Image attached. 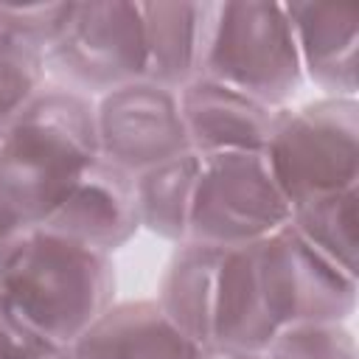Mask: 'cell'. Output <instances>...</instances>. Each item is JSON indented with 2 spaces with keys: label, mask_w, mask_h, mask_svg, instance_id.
<instances>
[{
  "label": "cell",
  "mask_w": 359,
  "mask_h": 359,
  "mask_svg": "<svg viewBox=\"0 0 359 359\" xmlns=\"http://www.w3.org/2000/svg\"><path fill=\"white\" fill-rule=\"evenodd\" d=\"M95 160V101L42 87L0 126V205L28 227L45 224Z\"/></svg>",
  "instance_id": "cell-1"
},
{
  "label": "cell",
  "mask_w": 359,
  "mask_h": 359,
  "mask_svg": "<svg viewBox=\"0 0 359 359\" xmlns=\"http://www.w3.org/2000/svg\"><path fill=\"white\" fill-rule=\"evenodd\" d=\"M0 292L59 353L115 303L112 255L50 227H28L0 266Z\"/></svg>",
  "instance_id": "cell-2"
},
{
  "label": "cell",
  "mask_w": 359,
  "mask_h": 359,
  "mask_svg": "<svg viewBox=\"0 0 359 359\" xmlns=\"http://www.w3.org/2000/svg\"><path fill=\"white\" fill-rule=\"evenodd\" d=\"M264 107L283 109L303 81V67L283 3H213L202 73Z\"/></svg>",
  "instance_id": "cell-3"
},
{
  "label": "cell",
  "mask_w": 359,
  "mask_h": 359,
  "mask_svg": "<svg viewBox=\"0 0 359 359\" xmlns=\"http://www.w3.org/2000/svg\"><path fill=\"white\" fill-rule=\"evenodd\" d=\"M289 208L359 182V104L323 95L297 109H278L264 149Z\"/></svg>",
  "instance_id": "cell-4"
},
{
  "label": "cell",
  "mask_w": 359,
  "mask_h": 359,
  "mask_svg": "<svg viewBox=\"0 0 359 359\" xmlns=\"http://www.w3.org/2000/svg\"><path fill=\"white\" fill-rule=\"evenodd\" d=\"M289 213L264 151L205 154L199 157L185 241L219 250L258 244L289 224Z\"/></svg>",
  "instance_id": "cell-5"
},
{
  "label": "cell",
  "mask_w": 359,
  "mask_h": 359,
  "mask_svg": "<svg viewBox=\"0 0 359 359\" xmlns=\"http://www.w3.org/2000/svg\"><path fill=\"white\" fill-rule=\"evenodd\" d=\"M45 73L79 95H104L146 76L140 3H73L67 25L45 53Z\"/></svg>",
  "instance_id": "cell-6"
},
{
  "label": "cell",
  "mask_w": 359,
  "mask_h": 359,
  "mask_svg": "<svg viewBox=\"0 0 359 359\" xmlns=\"http://www.w3.org/2000/svg\"><path fill=\"white\" fill-rule=\"evenodd\" d=\"M258 278L275 328L300 323H345L356 311V275H348L292 224L255 244Z\"/></svg>",
  "instance_id": "cell-7"
},
{
  "label": "cell",
  "mask_w": 359,
  "mask_h": 359,
  "mask_svg": "<svg viewBox=\"0 0 359 359\" xmlns=\"http://www.w3.org/2000/svg\"><path fill=\"white\" fill-rule=\"evenodd\" d=\"M95 135L98 157L132 177L191 151L177 90L149 79L98 95Z\"/></svg>",
  "instance_id": "cell-8"
},
{
  "label": "cell",
  "mask_w": 359,
  "mask_h": 359,
  "mask_svg": "<svg viewBox=\"0 0 359 359\" xmlns=\"http://www.w3.org/2000/svg\"><path fill=\"white\" fill-rule=\"evenodd\" d=\"M182 126L194 154L224 151H264L278 118V109L213 81L208 76L191 79L177 90Z\"/></svg>",
  "instance_id": "cell-9"
},
{
  "label": "cell",
  "mask_w": 359,
  "mask_h": 359,
  "mask_svg": "<svg viewBox=\"0 0 359 359\" xmlns=\"http://www.w3.org/2000/svg\"><path fill=\"white\" fill-rule=\"evenodd\" d=\"M42 227L112 255L140 230L135 177L98 157Z\"/></svg>",
  "instance_id": "cell-10"
},
{
  "label": "cell",
  "mask_w": 359,
  "mask_h": 359,
  "mask_svg": "<svg viewBox=\"0 0 359 359\" xmlns=\"http://www.w3.org/2000/svg\"><path fill=\"white\" fill-rule=\"evenodd\" d=\"M62 359H202V345L188 339L154 300L112 303Z\"/></svg>",
  "instance_id": "cell-11"
},
{
  "label": "cell",
  "mask_w": 359,
  "mask_h": 359,
  "mask_svg": "<svg viewBox=\"0 0 359 359\" xmlns=\"http://www.w3.org/2000/svg\"><path fill=\"white\" fill-rule=\"evenodd\" d=\"M303 76L325 95L356 98L359 11L334 3H283Z\"/></svg>",
  "instance_id": "cell-12"
},
{
  "label": "cell",
  "mask_w": 359,
  "mask_h": 359,
  "mask_svg": "<svg viewBox=\"0 0 359 359\" xmlns=\"http://www.w3.org/2000/svg\"><path fill=\"white\" fill-rule=\"evenodd\" d=\"M213 3H140L146 76L168 90L202 73Z\"/></svg>",
  "instance_id": "cell-13"
},
{
  "label": "cell",
  "mask_w": 359,
  "mask_h": 359,
  "mask_svg": "<svg viewBox=\"0 0 359 359\" xmlns=\"http://www.w3.org/2000/svg\"><path fill=\"white\" fill-rule=\"evenodd\" d=\"M275 331L278 328L269 320L261 278H258L255 244L224 250L219 261V275H216L210 345L266 351Z\"/></svg>",
  "instance_id": "cell-14"
},
{
  "label": "cell",
  "mask_w": 359,
  "mask_h": 359,
  "mask_svg": "<svg viewBox=\"0 0 359 359\" xmlns=\"http://www.w3.org/2000/svg\"><path fill=\"white\" fill-rule=\"evenodd\" d=\"M219 247L180 241L171 252L154 303L160 311L196 345H210V323H213V297H216V275L222 261Z\"/></svg>",
  "instance_id": "cell-15"
},
{
  "label": "cell",
  "mask_w": 359,
  "mask_h": 359,
  "mask_svg": "<svg viewBox=\"0 0 359 359\" xmlns=\"http://www.w3.org/2000/svg\"><path fill=\"white\" fill-rule=\"evenodd\" d=\"M196 174H199V154L194 151H182L165 163H157L135 174L140 230H149L171 244L185 241Z\"/></svg>",
  "instance_id": "cell-16"
},
{
  "label": "cell",
  "mask_w": 359,
  "mask_h": 359,
  "mask_svg": "<svg viewBox=\"0 0 359 359\" xmlns=\"http://www.w3.org/2000/svg\"><path fill=\"white\" fill-rule=\"evenodd\" d=\"M356 199V188H345L300 202L289 213V224L297 230V236L348 275H356L359 266Z\"/></svg>",
  "instance_id": "cell-17"
},
{
  "label": "cell",
  "mask_w": 359,
  "mask_h": 359,
  "mask_svg": "<svg viewBox=\"0 0 359 359\" xmlns=\"http://www.w3.org/2000/svg\"><path fill=\"white\" fill-rule=\"evenodd\" d=\"M45 53L0 25V126L45 87Z\"/></svg>",
  "instance_id": "cell-18"
},
{
  "label": "cell",
  "mask_w": 359,
  "mask_h": 359,
  "mask_svg": "<svg viewBox=\"0 0 359 359\" xmlns=\"http://www.w3.org/2000/svg\"><path fill=\"white\" fill-rule=\"evenodd\" d=\"M266 359H359L356 337L345 323H300L278 328Z\"/></svg>",
  "instance_id": "cell-19"
},
{
  "label": "cell",
  "mask_w": 359,
  "mask_h": 359,
  "mask_svg": "<svg viewBox=\"0 0 359 359\" xmlns=\"http://www.w3.org/2000/svg\"><path fill=\"white\" fill-rule=\"evenodd\" d=\"M73 3H0V25L31 48L48 53L62 36Z\"/></svg>",
  "instance_id": "cell-20"
},
{
  "label": "cell",
  "mask_w": 359,
  "mask_h": 359,
  "mask_svg": "<svg viewBox=\"0 0 359 359\" xmlns=\"http://www.w3.org/2000/svg\"><path fill=\"white\" fill-rule=\"evenodd\" d=\"M59 351L36 337L0 292V359H50Z\"/></svg>",
  "instance_id": "cell-21"
},
{
  "label": "cell",
  "mask_w": 359,
  "mask_h": 359,
  "mask_svg": "<svg viewBox=\"0 0 359 359\" xmlns=\"http://www.w3.org/2000/svg\"><path fill=\"white\" fill-rule=\"evenodd\" d=\"M28 230V224H22L14 213H8L3 205H0V266L3 261L8 258V252L14 250V244L20 241V236Z\"/></svg>",
  "instance_id": "cell-22"
},
{
  "label": "cell",
  "mask_w": 359,
  "mask_h": 359,
  "mask_svg": "<svg viewBox=\"0 0 359 359\" xmlns=\"http://www.w3.org/2000/svg\"><path fill=\"white\" fill-rule=\"evenodd\" d=\"M202 359H266V353L264 351H241V348L208 345V348H202Z\"/></svg>",
  "instance_id": "cell-23"
},
{
  "label": "cell",
  "mask_w": 359,
  "mask_h": 359,
  "mask_svg": "<svg viewBox=\"0 0 359 359\" xmlns=\"http://www.w3.org/2000/svg\"><path fill=\"white\" fill-rule=\"evenodd\" d=\"M50 359H62V353H56V356H50Z\"/></svg>",
  "instance_id": "cell-24"
}]
</instances>
